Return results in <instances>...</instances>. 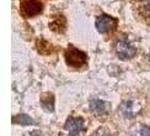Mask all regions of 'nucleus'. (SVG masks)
<instances>
[{
    "mask_svg": "<svg viewBox=\"0 0 150 136\" xmlns=\"http://www.w3.org/2000/svg\"><path fill=\"white\" fill-rule=\"evenodd\" d=\"M64 58L67 64L73 68H81L86 64L87 56L85 52L75 48L74 46H69L64 52Z\"/></svg>",
    "mask_w": 150,
    "mask_h": 136,
    "instance_id": "f257e3e1",
    "label": "nucleus"
},
{
    "mask_svg": "<svg viewBox=\"0 0 150 136\" xmlns=\"http://www.w3.org/2000/svg\"><path fill=\"white\" fill-rule=\"evenodd\" d=\"M43 5L40 0H20V12L23 17H33L41 14Z\"/></svg>",
    "mask_w": 150,
    "mask_h": 136,
    "instance_id": "f03ea898",
    "label": "nucleus"
},
{
    "mask_svg": "<svg viewBox=\"0 0 150 136\" xmlns=\"http://www.w3.org/2000/svg\"><path fill=\"white\" fill-rule=\"evenodd\" d=\"M115 49H116L117 56L121 59H130V58H133L137 53V48L128 41V39H126V37H123V39L117 41Z\"/></svg>",
    "mask_w": 150,
    "mask_h": 136,
    "instance_id": "7ed1b4c3",
    "label": "nucleus"
},
{
    "mask_svg": "<svg viewBox=\"0 0 150 136\" xmlns=\"http://www.w3.org/2000/svg\"><path fill=\"white\" fill-rule=\"evenodd\" d=\"M95 25H96V29L100 34H107V32H113L117 29L118 21H117V19L112 17L107 14H102V15L97 16Z\"/></svg>",
    "mask_w": 150,
    "mask_h": 136,
    "instance_id": "20e7f679",
    "label": "nucleus"
},
{
    "mask_svg": "<svg viewBox=\"0 0 150 136\" xmlns=\"http://www.w3.org/2000/svg\"><path fill=\"white\" fill-rule=\"evenodd\" d=\"M64 129L70 134V136H78L84 130V119L81 116H78V117L70 116L67 120Z\"/></svg>",
    "mask_w": 150,
    "mask_h": 136,
    "instance_id": "39448f33",
    "label": "nucleus"
},
{
    "mask_svg": "<svg viewBox=\"0 0 150 136\" xmlns=\"http://www.w3.org/2000/svg\"><path fill=\"white\" fill-rule=\"evenodd\" d=\"M111 104L101 100V99H91L90 100V110L96 115H105L110 111Z\"/></svg>",
    "mask_w": 150,
    "mask_h": 136,
    "instance_id": "423d86ee",
    "label": "nucleus"
},
{
    "mask_svg": "<svg viewBox=\"0 0 150 136\" xmlns=\"http://www.w3.org/2000/svg\"><path fill=\"white\" fill-rule=\"evenodd\" d=\"M67 27V20L64 15L62 14H55L52 16V20L49 21V29L54 32H58V34H63L65 31Z\"/></svg>",
    "mask_w": 150,
    "mask_h": 136,
    "instance_id": "0eeeda50",
    "label": "nucleus"
},
{
    "mask_svg": "<svg viewBox=\"0 0 150 136\" xmlns=\"http://www.w3.org/2000/svg\"><path fill=\"white\" fill-rule=\"evenodd\" d=\"M41 105L46 111H54V95L52 93H43L41 95Z\"/></svg>",
    "mask_w": 150,
    "mask_h": 136,
    "instance_id": "6e6552de",
    "label": "nucleus"
},
{
    "mask_svg": "<svg viewBox=\"0 0 150 136\" xmlns=\"http://www.w3.org/2000/svg\"><path fill=\"white\" fill-rule=\"evenodd\" d=\"M36 47H37V51L42 54H49L54 51L52 43H49L47 40L42 39V37L36 41Z\"/></svg>",
    "mask_w": 150,
    "mask_h": 136,
    "instance_id": "1a4fd4ad",
    "label": "nucleus"
},
{
    "mask_svg": "<svg viewBox=\"0 0 150 136\" xmlns=\"http://www.w3.org/2000/svg\"><path fill=\"white\" fill-rule=\"evenodd\" d=\"M12 122L14 124H18V125H32L33 124V120L31 119V117L26 114H20V115H16L14 116V119H12Z\"/></svg>",
    "mask_w": 150,
    "mask_h": 136,
    "instance_id": "9d476101",
    "label": "nucleus"
},
{
    "mask_svg": "<svg viewBox=\"0 0 150 136\" xmlns=\"http://www.w3.org/2000/svg\"><path fill=\"white\" fill-rule=\"evenodd\" d=\"M133 104L134 102H126L122 105V113L128 119H132L135 115V111H133Z\"/></svg>",
    "mask_w": 150,
    "mask_h": 136,
    "instance_id": "9b49d317",
    "label": "nucleus"
},
{
    "mask_svg": "<svg viewBox=\"0 0 150 136\" xmlns=\"http://www.w3.org/2000/svg\"><path fill=\"white\" fill-rule=\"evenodd\" d=\"M133 136H150V127L148 126H142L140 130H138Z\"/></svg>",
    "mask_w": 150,
    "mask_h": 136,
    "instance_id": "f8f14e48",
    "label": "nucleus"
},
{
    "mask_svg": "<svg viewBox=\"0 0 150 136\" xmlns=\"http://www.w3.org/2000/svg\"><path fill=\"white\" fill-rule=\"evenodd\" d=\"M142 14L144 15V16H150V3L145 4L142 8Z\"/></svg>",
    "mask_w": 150,
    "mask_h": 136,
    "instance_id": "ddd939ff",
    "label": "nucleus"
},
{
    "mask_svg": "<svg viewBox=\"0 0 150 136\" xmlns=\"http://www.w3.org/2000/svg\"><path fill=\"white\" fill-rule=\"evenodd\" d=\"M93 136H111L108 132H106L105 130H101V131H97Z\"/></svg>",
    "mask_w": 150,
    "mask_h": 136,
    "instance_id": "4468645a",
    "label": "nucleus"
}]
</instances>
